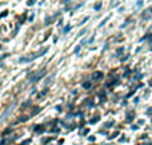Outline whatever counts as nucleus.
<instances>
[{
  "instance_id": "9",
  "label": "nucleus",
  "mask_w": 152,
  "mask_h": 145,
  "mask_svg": "<svg viewBox=\"0 0 152 145\" xmlns=\"http://www.w3.org/2000/svg\"><path fill=\"white\" fill-rule=\"evenodd\" d=\"M69 29H71V27H69V25H67V27H66V28H64V32H68V31H69Z\"/></svg>"
},
{
  "instance_id": "3",
  "label": "nucleus",
  "mask_w": 152,
  "mask_h": 145,
  "mask_svg": "<svg viewBox=\"0 0 152 145\" xmlns=\"http://www.w3.org/2000/svg\"><path fill=\"white\" fill-rule=\"evenodd\" d=\"M89 87H91V81H84V83H83V88H86V89H88Z\"/></svg>"
},
{
  "instance_id": "10",
  "label": "nucleus",
  "mask_w": 152,
  "mask_h": 145,
  "mask_svg": "<svg viewBox=\"0 0 152 145\" xmlns=\"http://www.w3.org/2000/svg\"><path fill=\"white\" fill-rule=\"evenodd\" d=\"M151 11H152V8H151Z\"/></svg>"
},
{
  "instance_id": "1",
  "label": "nucleus",
  "mask_w": 152,
  "mask_h": 145,
  "mask_svg": "<svg viewBox=\"0 0 152 145\" xmlns=\"http://www.w3.org/2000/svg\"><path fill=\"white\" fill-rule=\"evenodd\" d=\"M92 77H94L95 80H99V79H102V77H103V73H102V72H95Z\"/></svg>"
},
{
  "instance_id": "4",
  "label": "nucleus",
  "mask_w": 152,
  "mask_h": 145,
  "mask_svg": "<svg viewBox=\"0 0 152 145\" xmlns=\"http://www.w3.org/2000/svg\"><path fill=\"white\" fill-rule=\"evenodd\" d=\"M43 129H44V127H43V125H42V127H36V132H37V133H42V132H44V130H43Z\"/></svg>"
},
{
  "instance_id": "8",
  "label": "nucleus",
  "mask_w": 152,
  "mask_h": 145,
  "mask_svg": "<svg viewBox=\"0 0 152 145\" xmlns=\"http://www.w3.org/2000/svg\"><path fill=\"white\" fill-rule=\"evenodd\" d=\"M116 136H119V132L113 133V135H112V136H111V137H110V138H115V137H116Z\"/></svg>"
},
{
  "instance_id": "6",
  "label": "nucleus",
  "mask_w": 152,
  "mask_h": 145,
  "mask_svg": "<svg viewBox=\"0 0 152 145\" xmlns=\"http://www.w3.org/2000/svg\"><path fill=\"white\" fill-rule=\"evenodd\" d=\"M35 1H36V0H28V5H32V4H35Z\"/></svg>"
},
{
  "instance_id": "2",
  "label": "nucleus",
  "mask_w": 152,
  "mask_h": 145,
  "mask_svg": "<svg viewBox=\"0 0 152 145\" xmlns=\"http://www.w3.org/2000/svg\"><path fill=\"white\" fill-rule=\"evenodd\" d=\"M44 73H45V71H43L42 73H40V75H37L36 77H32V79H31V83H34V81H36V80H39L42 76H44Z\"/></svg>"
},
{
  "instance_id": "5",
  "label": "nucleus",
  "mask_w": 152,
  "mask_h": 145,
  "mask_svg": "<svg viewBox=\"0 0 152 145\" xmlns=\"http://www.w3.org/2000/svg\"><path fill=\"white\" fill-rule=\"evenodd\" d=\"M97 119H99V117H95V119H92L89 123H91V124H94V123H97Z\"/></svg>"
},
{
  "instance_id": "7",
  "label": "nucleus",
  "mask_w": 152,
  "mask_h": 145,
  "mask_svg": "<svg viewBox=\"0 0 152 145\" xmlns=\"http://www.w3.org/2000/svg\"><path fill=\"white\" fill-rule=\"evenodd\" d=\"M80 48H81V45H77V47H76V49H75V53H77L79 51H80Z\"/></svg>"
}]
</instances>
